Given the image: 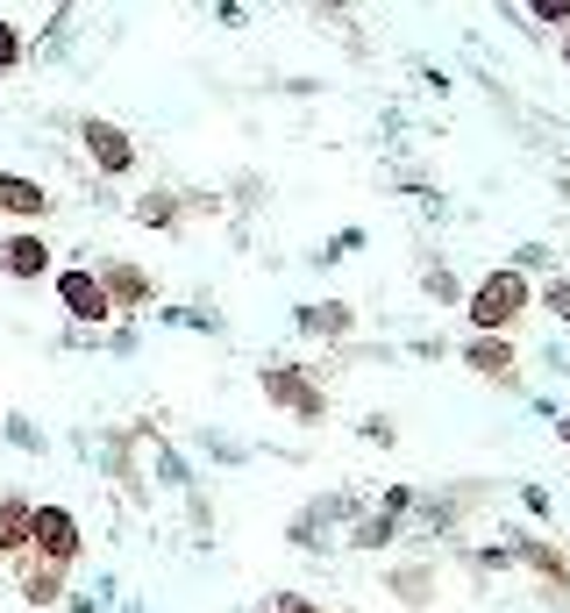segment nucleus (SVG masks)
I'll return each mask as SVG.
<instances>
[{
	"label": "nucleus",
	"mask_w": 570,
	"mask_h": 613,
	"mask_svg": "<svg viewBox=\"0 0 570 613\" xmlns=\"http://www.w3.org/2000/svg\"><path fill=\"white\" fill-rule=\"evenodd\" d=\"M43 272H51V243L36 229L0 236V278H43Z\"/></svg>",
	"instance_id": "obj_5"
},
{
	"label": "nucleus",
	"mask_w": 570,
	"mask_h": 613,
	"mask_svg": "<svg viewBox=\"0 0 570 613\" xmlns=\"http://www.w3.org/2000/svg\"><path fill=\"white\" fill-rule=\"evenodd\" d=\"M520 307H528V278L520 272H492V278H478V293H471V328L478 336H506V328L520 321Z\"/></svg>",
	"instance_id": "obj_1"
},
{
	"label": "nucleus",
	"mask_w": 570,
	"mask_h": 613,
	"mask_svg": "<svg viewBox=\"0 0 570 613\" xmlns=\"http://www.w3.org/2000/svg\"><path fill=\"white\" fill-rule=\"evenodd\" d=\"M321 8H350V0H321Z\"/></svg>",
	"instance_id": "obj_18"
},
{
	"label": "nucleus",
	"mask_w": 570,
	"mask_h": 613,
	"mask_svg": "<svg viewBox=\"0 0 570 613\" xmlns=\"http://www.w3.org/2000/svg\"><path fill=\"white\" fill-rule=\"evenodd\" d=\"M79 514H72V506H36V514H29V557H43V563H57V571H65V563H79Z\"/></svg>",
	"instance_id": "obj_2"
},
{
	"label": "nucleus",
	"mask_w": 570,
	"mask_h": 613,
	"mask_svg": "<svg viewBox=\"0 0 570 613\" xmlns=\"http://www.w3.org/2000/svg\"><path fill=\"white\" fill-rule=\"evenodd\" d=\"M57 300H65L72 321H108V314H114L108 286H100V272H57Z\"/></svg>",
	"instance_id": "obj_4"
},
{
	"label": "nucleus",
	"mask_w": 570,
	"mask_h": 613,
	"mask_svg": "<svg viewBox=\"0 0 570 613\" xmlns=\"http://www.w3.org/2000/svg\"><path fill=\"white\" fill-rule=\"evenodd\" d=\"M100 286H108V300H114V307H143V300H150V278H143V272H129V264L100 272Z\"/></svg>",
	"instance_id": "obj_11"
},
{
	"label": "nucleus",
	"mask_w": 570,
	"mask_h": 613,
	"mask_svg": "<svg viewBox=\"0 0 570 613\" xmlns=\"http://www.w3.org/2000/svg\"><path fill=\"white\" fill-rule=\"evenodd\" d=\"M264 613H321V606H307V600H293V592H285V600H272Z\"/></svg>",
	"instance_id": "obj_16"
},
{
	"label": "nucleus",
	"mask_w": 570,
	"mask_h": 613,
	"mask_svg": "<svg viewBox=\"0 0 570 613\" xmlns=\"http://www.w3.org/2000/svg\"><path fill=\"white\" fill-rule=\"evenodd\" d=\"M264 393H272L278 407H293L299 422H321V393H314L299 371H264Z\"/></svg>",
	"instance_id": "obj_7"
},
{
	"label": "nucleus",
	"mask_w": 570,
	"mask_h": 613,
	"mask_svg": "<svg viewBox=\"0 0 570 613\" xmlns=\"http://www.w3.org/2000/svg\"><path fill=\"white\" fill-rule=\"evenodd\" d=\"M463 357H471V371H485V379H506V371H514V342H500V336H478Z\"/></svg>",
	"instance_id": "obj_10"
},
{
	"label": "nucleus",
	"mask_w": 570,
	"mask_h": 613,
	"mask_svg": "<svg viewBox=\"0 0 570 613\" xmlns=\"http://www.w3.org/2000/svg\"><path fill=\"white\" fill-rule=\"evenodd\" d=\"M542 300H549V307H557V321H570V278H557V286H549V293H542Z\"/></svg>",
	"instance_id": "obj_15"
},
{
	"label": "nucleus",
	"mask_w": 570,
	"mask_h": 613,
	"mask_svg": "<svg viewBox=\"0 0 570 613\" xmlns=\"http://www.w3.org/2000/svg\"><path fill=\"white\" fill-rule=\"evenodd\" d=\"M22 57H29L22 29H14V22H0V79H8V72H22Z\"/></svg>",
	"instance_id": "obj_12"
},
{
	"label": "nucleus",
	"mask_w": 570,
	"mask_h": 613,
	"mask_svg": "<svg viewBox=\"0 0 570 613\" xmlns=\"http://www.w3.org/2000/svg\"><path fill=\"white\" fill-rule=\"evenodd\" d=\"M299 321H307L314 336H336V328H350V307H307Z\"/></svg>",
	"instance_id": "obj_13"
},
{
	"label": "nucleus",
	"mask_w": 570,
	"mask_h": 613,
	"mask_svg": "<svg viewBox=\"0 0 570 613\" xmlns=\"http://www.w3.org/2000/svg\"><path fill=\"white\" fill-rule=\"evenodd\" d=\"M22 557H29V549H22ZM57 578H65V571H57V563H22V600L29 606H57Z\"/></svg>",
	"instance_id": "obj_9"
},
{
	"label": "nucleus",
	"mask_w": 570,
	"mask_h": 613,
	"mask_svg": "<svg viewBox=\"0 0 570 613\" xmlns=\"http://www.w3.org/2000/svg\"><path fill=\"white\" fill-rule=\"evenodd\" d=\"M29 514H36V506H29L22 492H0V557H22L29 549Z\"/></svg>",
	"instance_id": "obj_8"
},
{
	"label": "nucleus",
	"mask_w": 570,
	"mask_h": 613,
	"mask_svg": "<svg viewBox=\"0 0 570 613\" xmlns=\"http://www.w3.org/2000/svg\"><path fill=\"white\" fill-rule=\"evenodd\" d=\"M557 436H563V442H570V414H563V422H557Z\"/></svg>",
	"instance_id": "obj_17"
},
{
	"label": "nucleus",
	"mask_w": 570,
	"mask_h": 613,
	"mask_svg": "<svg viewBox=\"0 0 570 613\" xmlns=\"http://www.w3.org/2000/svg\"><path fill=\"white\" fill-rule=\"evenodd\" d=\"M0 215H14V221H43V215H51V193H43L36 178H22V172H0Z\"/></svg>",
	"instance_id": "obj_6"
},
{
	"label": "nucleus",
	"mask_w": 570,
	"mask_h": 613,
	"mask_svg": "<svg viewBox=\"0 0 570 613\" xmlns=\"http://www.w3.org/2000/svg\"><path fill=\"white\" fill-rule=\"evenodd\" d=\"M535 22H570V0H528Z\"/></svg>",
	"instance_id": "obj_14"
},
{
	"label": "nucleus",
	"mask_w": 570,
	"mask_h": 613,
	"mask_svg": "<svg viewBox=\"0 0 570 613\" xmlns=\"http://www.w3.org/2000/svg\"><path fill=\"white\" fill-rule=\"evenodd\" d=\"M79 136H86V157H94L108 178L136 172V143H129V129H114V122H100V114H94V122H86Z\"/></svg>",
	"instance_id": "obj_3"
},
{
	"label": "nucleus",
	"mask_w": 570,
	"mask_h": 613,
	"mask_svg": "<svg viewBox=\"0 0 570 613\" xmlns=\"http://www.w3.org/2000/svg\"><path fill=\"white\" fill-rule=\"evenodd\" d=\"M563 65H570V43H563Z\"/></svg>",
	"instance_id": "obj_19"
}]
</instances>
